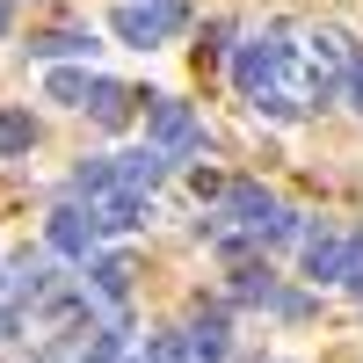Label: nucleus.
<instances>
[{"label":"nucleus","instance_id":"nucleus-1","mask_svg":"<svg viewBox=\"0 0 363 363\" xmlns=\"http://www.w3.org/2000/svg\"><path fill=\"white\" fill-rule=\"evenodd\" d=\"M109 29H116L124 44H138V51L174 44L182 29H189V0H116V8H109Z\"/></svg>","mask_w":363,"mask_h":363},{"label":"nucleus","instance_id":"nucleus-2","mask_svg":"<svg viewBox=\"0 0 363 363\" xmlns=\"http://www.w3.org/2000/svg\"><path fill=\"white\" fill-rule=\"evenodd\" d=\"M145 138H153V145H167L174 160L211 153V131L196 124V109L182 102V95H145Z\"/></svg>","mask_w":363,"mask_h":363},{"label":"nucleus","instance_id":"nucleus-3","mask_svg":"<svg viewBox=\"0 0 363 363\" xmlns=\"http://www.w3.org/2000/svg\"><path fill=\"white\" fill-rule=\"evenodd\" d=\"M291 66H298V58H291V44H277V37H255V44H233V87H240V95H269V87H284L291 80Z\"/></svg>","mask_w":363,"mask_h":363},{"label":"nucleus","instance_id":"nucleus-4","mask_svg":"<svg viewBox=\"0 0 363 363\" xmlns=\"http://www.w3.org/2000/svg\"><path fill=\"white\" fill-rule=\"evenodd\" d=\"M95 240H102V218H95V203H58L51 218H44V247L58 255V262H87L95 255Z\"/></svg>","mask_w":363,"mask_h":363},{"label":"nucleus","instance_id":"nucleus-5","mask_svg":"<svg viewBox=\"0 0 363 363\" xmlns=\"http://www.w3.org/2000/svg\"><path fill=\"white\" fill-rule=\"evenodd\" d=\"M218 218H233L240 233H262L269 218H277V196H269L262 182H225V196H218Z\"/></svg>","mask_w":363,"mask_h":363},{"label":"nucleus","instance_id":"nucleus-6","mask_svg":"<svg viewBox=\"0 0 363 363\" xmlns=\"http://www.w3.org/2000/svg\"><path fill=\"white\" fill-rule=\"evenodd\" d=\"M167 167H182V160L167 153V145H153V138L131 145V153H116V182H124V189H145V196L167 182Z\"/></svg>","mask_w":363,"mask_h":363},{"label":"nucleus","instance_id":"nucleus-7","mask_svg":"<svg viewBox=\"0 0 363 363\" xmlns=\"http://www.w3.org/2000/svg\"><path fill=\"white\" fill-rule=\"evenodd\" d=\"M138 102H145L138 87H124V80H102V73H95V87H87V116H95L102 131H124L131 116H138Z\"/></svg>","mask_w":363,"mask_h":363},{"label":"nucleus","instance_id":"nucleus-8","mask_svg":"<svg viewBox=\"0 0 363 363\" xmlns=\"http://www.w3.org/2000/svg\"><path fill=\"white\" fill-rule=\"evenodd\" d=\"M298 262H306V277H313V284H342V262H349V233H335V225L306 233Z\"/></svg>","mask_w":363,"mask_h":363},{"label":"nucleus","instance_id":"nucleus-9","mask_svg":"<svg viewBox=\"0 0 363 363\" xmlns=\"http://www.w3.org/2000/svg\"><path fill=\"white\" fill-rule=\"evenodd\" d=\"M131 277H138L131 255H87V291L109 298V306H124V298H131Z\"/></svg>","mask_w":363,"mask_h":363},{"label":"nucleus","instance_id":"nucleus-10","mask_svg":"<svg viewBox=\"0 0 363 363\" xmlns=\"http://www.w3.org/2000/svg\"><path fill=\"white\" fill-rule=\"evenodd\" d=\"M102 44H95V29H44V37H29V58H95Z\"/></svg>","mask_w":363,"mask_h":363},{"label":"nucleus","instance_id":"nucleus-11","mask_svg":"<svg viewBox=\"0 0 363 363\" xmlns=\"http://www.w3.org/2000/svg\"><path fill=\"white\" fill-rule=\"evenodd\" d=\"M189 349H196V363H225V349H233V327H225V306L196 313V327H189Z\"/></svg>","mask_w":363,"mask_h":363},{"label":"nucleus","instance_id":"nucleus-12","mask_svg":"<svg viewBox=\"0 0 363 363\" xmlns=\"http://www.w3.org/2000/svg\"><path fill=\"white\" fill-rule=\"evenodd\" d=\"M37 153V116H29L22 102L0 109V160H29Z\"/></svg>","mask_w":363,"mask_h":363},{"label":"nucleus","instance_id":"nucleus-13","mask_svg":"<svg viewBox=\"0 0 363 363\" xmlns=\"http://www.w3.org/2000/svg\"><path fill=\"white\" fill-rule=\"evenodd\" d=\"M306 44H313V66H320V73H342L349 58H356V37H349V29H335V22H320Z\"/></svg>","mask_w":363,"mask_h":363},{"label":"nucleus","instance_id":"nucleus-14","mask_svg":"<svg viewBox=\"0 0 363 363\" xmlns=\"http://www.w3.org/2000/svg\"><path fill=\"white\" fill-rule=\"evenodd\" d=\"M109 189H116V160H109V153H87V160L73 167V196H87V203H102Z\"/></svg>","mask_w":363,"mask_h":363},{"label":"nucleus","instance_id":"nucleus-15","mask_svg":"<svg viewBox=\"0 0 363 363\" xmlns=\"http://www.w3.org/2000/svg\"><path fill=\"white\" fill-rule=\"evenodd\" d=\"M87 87H95V73H80V66H51L44 95H51V102H73V109H87Z\"/></svg>","mask_w":363,"mask_h":363},{"label":"nucleus","instance_id":"nucleus-16","mask_svg":"<svg viewBox=\"0 0 363 363\" xmlns=\"http://www.w3.org/2000/svg\"><path fill=\"white\" fill-rule=\"evenodd\" d=\"M306 233H313L306 211H277V218L262 225V247H306Z\"/></svg>","mask_w":363,"mask_h":363},{"label":"nucleus","instance_id":"nucleus-17","mask_svg":"<svg viewBox=\"0 0 363 363\" xmlns=\"http://www.w3.org/2000/svg\"><path fill=\"white\" fill-rule=\"evenodd\" d=\"M145 363H196V349H189V327H167V335H145Z\"/></svg>","mask_w":363,"mask_h":363},{"label":"nucleus","instance_id":"nucleus-18","mask_svg":"<svg viewBox=\"0 0 363 363\" xmlns=\"http://www.w3.org/2000/svg\"><path fill=\"white\" fill-rule=\"evenodd\" d=\"M124 335H131L124 320H116V327H102L95 342H80V363H116V356H124Z\"/></svg>","mask_w":363,"mask_h":363},{"label":"nucleus","instance_id":"nucleus-19","mask_svg":"<svg viewBox=\"0 0 363 363\" xmlns=\"http://www.w3.org/2000/svg\"><path fill=\"white\" fill-rule=\"evenodd\" d=\"M269 320H291V327L313 320V291H284V284H277V298H269Z\"/></svg>","mask_w":363,"mask_h":363},{"label":"nucleus","instance_id":"nucleus-20","mask_svg":"<svg viewBox=\"0 0 363 363\" xmlns=\"http://www.w3.org/2000/svg\"><path fill=\"white\" fill-rule=\"evenodd\" d=\"M255 116H269V124H291V116H306V102H291L284 87H269V95H255Z\"/></svg>","mask_w":363,"mask_h":363},{"label":"nucleus","instance_id":"nucleus-21","mask_svg":"<svg viewBox=\"0 0 363 363\" xmlns=\"http://www.w3.org/2000/svg\"><path fill=\"white\" fill-rule=\"evenodd\" d=\"M342 291H356V298H363V225L349 233V262H342Z\"/></svg>","mask_w":363,"mask_h":363},{"label":"nucleus","instance_id":"nucleus-22","mask_svg":"<svg viewBox=\"0 0 363 363\" xmlns=\"http://www.w3.org/2000/svg\"><path fill=\"white\" fill-rule=\"evenodd\" d=\"M342 95H349V109L363 116V51H356L349 66H342Z\"/></svg>","mask_w":363,"mask_h":363},{"label":"nucleus","instance_id":"nucleus-23","mask_svg":"<svg viewBox=\"0 0 363 363\" xmlns=\"http://www.w3.org/2000/svg\"><path fill=\"white\" fill-rule=\"evenodd\" d=\"M196 51H233V22H203V44Z\"/></svg>","mask_w":363,"mask_h":363},{"label":"nucleus","instance_id":"nucleus-24","mask_svg":"<svg viewBox=\"0 0 363 363\" xmlns=\"http://www.w3.org/2000/svg\"><path fill=\"white\" fill-rule=\"evenodd\" d=\"M8 22H15V15H8V0H0V37H8Z\"/></svg>","mask_w":363,"mask_h":363},{"label":"nucleus","instance_id":"nucleus-25","mask_svg":"<svg viewBox=\"0 0 363 363\" xmlns=\"http://www.w3.org/2000/svg\"><path fill=\"white\" fill-rule=\"evenodd\" d=\"M116 363H145V356H116Z\"/></svg>","mask_w":363,"mask_h":363},{"label":"nucleus","instance_id":"nucleus-26","mask_svg":"<svg viewBox=\"0 0 363 363\" xmlns=\"http://www.w3.org/2000/svg\"><path fill=\"white\" fill-rule=\"evenodd\" d=\"M0 291H8V277H0Z\"/></svg>","mask_w":363,"mask_h":363}]
</instances>
